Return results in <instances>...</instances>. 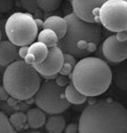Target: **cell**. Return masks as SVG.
Returning a JSON list of instances; mask_svg holds the SVG:
<instances>
[{"label": "cell", "mask_w": 127, "mask_h": 133, "mask_svg": "<svg viewBox=\"0 0 127 133\" xmlns=\"http://www.w3.org/2000/svg\"><path fill=\"white\" fill-rule=\"evenodd\" d=\"M46 130L51 133H61L64 131L66 121L63 116L59 114H54L50 116L45 123Z\"/></svg>", "instance_id": "cell-14"}, {"label": "cell", "mask_w": 127, "mask_h": 133, "mask_svg": "<svg viewBox=\"0 0 127 133\" xmlns=\"http://www.w3.org/2000/svg\"><path fill=\"white\" fill-rule=\"evenodd\" d=\"M126 1H127V0H126Z\"/></svg>", "instance_id": "cell-36"}, {"label": "cell", "mask_w": 127, "mask_h": 133, "mask_svg": "<svg viewBox=\"0 0 127 133\" xmlns=\"http://www.w3.org/2000/svg\"><path fill=\"white\" fill-rule=\"evenodd\" d=\"M2 31L0 30V42H1V40H2Z\"/></svg>", "instance_id": "cell-33"}, {"label": "cell", "mask_w": 127, "mask_h": 133, "mask_svg": "<svg viewBox=\"0 0 127 133\" xmlns=\"http://www.w3.org/2000/svg\"><path fill=\"white\" fill-rule=\"evenodd\" d=\"M65 96L67 101L70 104L74 105L83 104L86 101L88 97L79 91L71 81L65 88Z\"/></svg>", "instance_id": "cell-16"}, {"label": "cell", "mask_w": 127, "mask_h": 133, "mask_svg": "<svg viewBox=\"0 0 127 133\" xmlns=\"http://www.w3.org/2000/svg\"><path fill=\"white\" fill-rule=\"evenodd\" d=\"M64 18L68 29L58 45L63 52L81 59L95 51L101 39L102 30L99 23L84 21L73 12Z\"/></svg>", "instance_id": "cell-2"}, {"label": "cell", "mask_w": 127, "mask_h": 133, "mask_svg": "<svg viewBox=\"0 0 127 133\" xmlns=\"http://www.w3.org/2000/svg\"><path fill=\"white\" fill-rule=\"evenodd\" d=\"M67 1H71V0H67Z\"/></svg>", "instance_id": "cell-35"}, {"label": "cell", "mask_w": 127, "mask_h": 133, "mask_svg": "<svg viewBox=\"0 0 127 133\" xmlns=\"http://www.w3.org/2000/svg\"><path fill=\"white\" fill-rule=\"evenodd\" d=\"M14 6V0H0V12L6 13L10 11Z\"/></svg>", "instance_id": "cell-25"}, {"label": "cell", "mask_w": 127, "mask_h": 133, "mask_svg": "<svg viewBox=\"0 0 127 133\" xmlns=\"http://www.w3.org/2000/svg\"><path fill=\"white\" fill-rule=\"evenodd\" d=\"M126 32H127V30H126Z\"/></svg>", "instance_id": "cell-34"}, {"label": "cell", "mask_w": 127, "mask_h": 133, "mask_svg": "<svg viewBox=\"0 0 127 133\" xmlns=\"http://www.w3.org/2000/svg\"><path fill=\"white\" fill-rule=\"evenodd\" d=\"M44 28L54 30L60 40L66 34L68 24L65 18L58 16H52L44 21Z\"/></svg>", "instance_id": "cell-12"}, {"label": "cell", "mask_w": 127, "mask_h": 133, "mask_svg": "<svg viewBox=\"0 0 127 133\" xmlns=\"http://www.w3.org/2000/svg\"><path fill=\"white\" fill-rule=\"evenodd\" d=\"M45 112L39 108H33L26 113L27 123L31 129H39L45 125L46 121Z\"/></svg>", "instance_id": "cell-13"}, {"label": "cell", "mask_w": 127, "mask_h": 133, "mask_svg": "<svg viewBox=\"0 0 127 133\" xmlns=\"http://www.w3.org/2000/svg\"><path fill=\"white\" fill-rule=\"evenodd\" d=\"M106 1L71 0L73 12L86 22L99 23V11Z\"/></svg>", "instance_id": "cell-9"}, {"label": "cell", "mask_w": 127, "mask_h": 133, "mask_svg": "<svg viewBox=\"0 0 127 133\" xmlns=\"http://www.w3.org/2000/svg\"><path fill=\"white\" fill-rule=\"evenodd\" d=\"M71 75L73 85L87 97L102 94L108 89L113 80L112 69L107 63L92 56L81 58Z\"/></svg>", "instance_id": "cell-3"}, {"label": "cell", "mask_w": 127, "mask_h": 133, "mask_svg": "<svg viewBox=\"0 0 127 133\" xmlns=\"http://www.w3.org/2000/svg\"><path fill=\"white\" fill-rule=\"evenodd\" d=\"M116 39L120 42H127V33L126 30L116 32L115 35Z\"/></svg>", "instance_id": "cell-28"}, {"label": "cell", "mask_w": 127, "mask_h": 133, "mask_svg": "<svg viewBox=\"0 0 127 133\" xmlns=\"http://www.w3.org/2000/svg\"><path fill=\"white\" fill-rule=\"evenodd\" d=\"M41 77L34 66L17 60L6 67L3 83L10 96L24 101L35 96L42 84Z\"/></svg>", "instance_id": "cell-4"}, {"label": "cell", "mask_w": 127, "mask_h": 133, "mask_svg": "<svg viewBox=\"0 0 127 133\" xmlns=\"http://www.w3.org/2000/svg\"><path fill=\"white\" fill-rule=\"evenodd\" d=\"M49 49L45 44L37 41L32 43L29 45V52L34 55L36 59V64H39L44 61L47 57Z\"/></svg>", "instance_id": "cell-18"}, {"label": "cell", "mask_w": 127, "mask_h": 133, "mask_svg": "<svg viewBox=\"0 0 127 133\" xmlns=\"http://www.w3.org/2000/svg\"><path fill=\"white\" fill-rule=\"evenodd\" d=\"M68 76H69L61 74L59 73L57 75V76L55 79V81L59 86L63 88H65L71 82Z\"/></svg>", "instance_id": "cell-24"}, {"label": "cell", "mask_w": 127, "mask_h": 133, "mask_svg": "<svg viewBox=\"0 0 127 133\" xmlns=\"http://www.w3.org/2000/svg\"><path fill=\"white\" fill-rule=\"evenodd\" d=\"M10 122L14 128H19L23 126L27 123L26 114L18 112L13 113L9 118Z\"/></svg>", "instance_id": "cell-21"}, {"label": "cell", "mask_w": 127, "mask_h": 133, "mask_svg": "<svg viewBox=\"0 0 127 133\" xmlns=\"http://www.w3.org/2000/svg\"><path fill=\"white\" fill-rule=\"evenodd\" d=\"M10 96V95L4 86H0V100L2 101H6Z\"/></svg>", "instance_id": "cell-30"}, {"label": "cell", "mask_w": 127, "mask_h": 133, "mask_svg": "<svg viewBox=\"0 0 127 133\" xmlns=\"http://www.w3.org/2000/svg\"><path fill=\"white\" fill-rule=\"evenodd\" d=\"M22 6L30 13H37L39 11L37 0H20Z\"/></svg>", "instance_id": "cell-23"}, {"label": "cell", "mask_w": 127, "mask_h": 133, "mask_svg": "<svg viewBox=\"0 0 127 133\" xmlns=\"http://www.w3.org/2000/svg\"><path fill=\"white\" fill-rule=\"evenodd\" d=\"M15 128L12 127L9 118L2 111H0V133H15Z\"/></svg>", "instance_id": "cell-22"}, {"label": "cell", "mask_w": 127, "mask_h": 133, "mask_svg": "<svg viewBox=\"0 0 127 133\" xmlns=\"http://www.w3.org/2000/svg\"><path fill=\"white\" fill-rule=\"evenodd\" d=\"M7 102L8 104L10 106H15L17 103H18V100L14 98V97L10 96V97L7 99Z\"/></svg>", "instance_id": "cell-31"}, {"label": "cell", "mask_w": 127, "mask_h": 133, "mask_svg": "<svg viewBox=\"0 0 127 133\" xmlns=\"http://www.w3.org/2000/svg\"><path fill=\"white\" fill-rule=\"evenodd\" d=\"M101 49L104 57L112 63L119 64L127 59V42H119L115 35L106 38Z\"/></svg>", "instance_id": "cell-10"}, {"label": "cell", "mask_w": 127, "mask_h": 133, "mask_svg": "<svg viewBox=\"0 0 127 133\" xmlns=\"http://www.w3.org/2000/svg\"><path fill=\"white\" fill-rule=\"evenodd\" d=\"M34 97L37 107L50 115L60 114L70 106L65 96V88L52 80L42 83Z\"/></svg>", "instance_id": "cell-6"}, {"label": "cell", "mask_w": 127, "mask_h": 133, "mask_svg": "<svg viewBox=\"0 0 127 133\" xmlns=\"http://www.w3.org/2000/svg\"><path fill=\"white\" fill-rule=\"evenodd\" d=\"M19 57L17 46L10 41L0 42V66H8L17 61Z\"/></svg>", "instance_id": "cell-11"}, {"label": "cell", "mask_w": 127, "mask_h": 133, "mask_svg": "<svg viewBox=\"0 0 127 133\" xmlns=\"http://www.w3.org/2000/svg\"><path fill=\"white\" fill-rule=\"evenodd\" d=\"M37 41L45 44L49 48L58 45L59 38L55 31L50 29L44 28L38 32Z\"/></svg>", "instance_id": "cell-17"}, {"label": "cell", "mask_w": 127, "mask_h": 133, "mask_svg": "<svg viewBox=\"0 0 127 133\" xmlns=\"http://www.w3.org/2000/svg\"><path fill=\"white\" fill-rule=\"evenodd\" d=\"M64 62V52L56 46L49 48L47 57L42 62L34 65L43 78L52 80L61 71Z\"/></svg>", "instance_id": "cell-8"}, {"label": "cell", "mask_w": 127, "mask_h": 133, "mask_svg": "<svg viewBox=\"0 0 127 133\" xmlns=\"http://www.w3.org/2000/svg\"><path fill=\"white\" fill-rule=\"evenodd\" d=\"M37 28L39 30H42L44 28V21L40 18H35Z\"/></svg>", "instance_id": "cell-32"}, {"label": "cell", "mask_w": 127, "mask_h": 133, "mask_svg": "<svg viewBox=\"0 0 127 133\" xmlns=\"http://www.w3.org/2000/svg\"><path fill=\"white\" fill-rule=\"evenodd\" d=\"M29 51V45H23L20 46L18 49V56L20 58L24 59Z\"/></svg>", "instance_id": "cell-27"}, {"label": "cell", "mask_w": 127, "mask_h": 133, "mask_svg": "<svg viewBox=\"0 0 127 133\" xmlns=\"http://www.w3.org/2000/svg\"><path fill=\"white\" fill-rule=\"evenodd\" d=\"M78 133H127V109L109 99L90 103L80 116Z\"/></svg>", "instance_id": "cell-1"}, {"label": "cell", "mask_w": 127, "mask_h": 133, "mask_svg": "<svg viewBox=\"0 0 127 133\" xmlns=\"http://www.w3.org/2000/svg\"><path fill=\"white\" fill-rule=\"evenodd\" d=\"M61 3L62 0H37L39 9L45 12H51L56 10Z\"/></svg>", "instance_id": "cell-20"}, {"label": "cell", "mask_w": 127, "mask_h": 133, "mask_svg": "<svg viewBox=\"0 0 127 133\" xmlns=\"http://www.w3.org/2000/svg\"><path fill=\"white\" fill-rule=\"evenodd\" d=\"M38 31L35 19L30 12H15L6 21V35L17 46L30 45L35 42Z\"/></svg>", "instance_id": "cell-5"}, {"label": "cell", "mask_w": 127, "mask_h": 133, "mask_svg": "<svg viewBox=\"0 0 127 133\" xmlns=\"http://www.w3.org/2000/svg\"><path fill=\"white\" fill-rule=\"evenodd\" d=\"M112 75L116 86L120 90H127V65L116 66L113 69Z\"/></svg>", "instance_id": "cell-15"}, {"label": "cell", "mask_w": 127, "mask_h": 133, "mask_svg": "<svg viewBox=\"0 0 127 133\" xmlns=\"http://www.w3.org/2000/svg\"><path fill=\"white\" fill-rule=\"evenodd\" d=\"M99 23L107 30L118 32L127 29V2L106 0L99 11Z\"/></svg>", "instance_id": "cell-7"}, {"label": "cell", "mask_w": 127, "mask_h": 133, "mask_svg": "<svg viewBox=\"0 0 127 133\" xmlns=\"http://www.w3.org/2000/svg\"><path fill=\"white\" fill-rule=\"evenodd\" d=\"M64 133H76L78 132V125L70 123L66 126L64 131Z\"/></svg>", "instance_id": "cell-26"}, {"label": "cell", "mask_w": 127, "mask_h": 133, "mask_svg": "<svg viewBox=\"0 0 127 133\" xmlns=\"http://www.w3.org/2000/svg\"><path fill=\"white\" fill-rule=\"evenodd\" d=\"M76 58L72 55L64 53V62L59 73L67 76L71 75L77 62Z\"/></svg>", "instance_id": "cell-19"}, {"label": "cell", "mask_w": 127, "mask_h": 133, "mask_svg": "<svg viewBox=\"0 0 127 133\" xmlns=\"http://www.w3.org/2000/svg\"><path fill=\"white\" fill-rule=\"evenodd\" d=\"M23 60L26 64L34 66L36 64V59L34 55L30 52L28 53Z\"/></svg>", "instance_id": "cell-29"}]
</instances>
